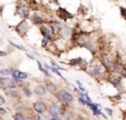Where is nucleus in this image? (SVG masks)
<instances>
[{"label": "nucleus", "instance_id": "f257e3e1", "mask_svg": "<svg viewBox=\"0 0 126 120\" xmlns=\"http://www.w3.org/2000/svg\"><path fill=\"white\" fill-rule=\"evenodd\" d=\"M85 72L87 73L89 77L94 78L97 81H104L106 79L108 72L106 71V69L103 67V65L100 64L98 60H94L88 64L87 68L85 69Z\"/></svg>", "mask_w": 126, "mask_h": 120}, {"label": "nucleus", "instance_id": "f03ea898", "mask_svg": "<svg viewBox=\"0 0 126 120\" xmlns=\"http://www.w3.org/2000/svg\"><path fill=\"white\" fill-rule=\"evenodd\" d=\"M124 78H122L121 76H118L117 73L113 72V73H108L105 79V82L110 83L115 90H116L118 93H122L126 90V85L125 81H124Z\"/></svg>", "mask_w": 126, "mask_h": 120}, {"label": "nucleus", "instance_id": "7ed1b4c3", "mask_svg": "<svg viewBox=\"0 0 126 120\" xmlns=\"http://www.w3.org/2000/svg\"><path fill=\"white\" fill-rule=\"evenodd\" d=\"M98 61L103 65L106 71L108 73L115 72V67H116V59L114 58L110 52H102L98 57Z\"/></svg>", "mask_w": 126, "mask_h": 120}, {"label": "nucleus", "instance_id": "20e7f679", "mask_svg": "<svg viewBox=\"0 0 126 120\" xmlns=\"http://www.w3.org/2000/svg\"><path fill=\"white\" fill-rule=\"evenodd\" d=\"M55 98L59 102V105H62L64 107H70V105L75 100L74 94L69 91L68 88H62V89H59L57 91V93L55 94Z\"/></svg>", "mask_w": 126, "mask_h": 120}, {"label": "nucleus", "instance_id": "39448f33", "mask_svg": "<svg viewBox=\"0 0 126 120\" xmlns=\"http://www.w3.org/2000/svg\"><path fill=\"white\" fill-rule=\"evenodd\" d=\"M15 10H16V14L19 17L21 20H28L29 17H30V7L27 5V2H17L16 7H15Z\"/></svg>", "mask_w": 126, "mask_h": 120}, {"label": "nucleus", "instance_id": "423d86ee", "mask_svg": "<svg viewBox=\"0 0 126 120\" xmlns=\"http://www.w3.org/2000/svg\"><path fill=\"white\" fill-rule=\"evenodd\" d=\"M69 67H73V68H77L79 70H84L87 68L88 64L91 62V60L85 59L84 57H75V58L69 59L68 61H65Z\"/></svg>", "mask_w": 126, "mask_h": 120}, {"label": "nucleus", "instance_id": "0eeeda50", "mask_svg": "<svg viewBox=\"0 0 126 120\" xmlns=\"http://www.w3.org/2000/svg\"><path fill=\"white\" fill-rule=\"evenodd\" d=\"M55 16H56L55 18L57 19V20H59L60 22H62V21L67 22V21H69V20H73V19L75 18V16L71 13V12L69 11L67 8L62 7V6H59V7L56 8Z\"/></svg>", "mask_w": 126, "mask_h": 120}, {"label": "nucleus", "instance_id": "6e6552de", "mask_svg": "<svg viewBox=\"0 0 126 120\" xmlns=\"http://www.w3.org/2000/svg\"><path fill=\"white\" fill-rule=\"evenodd\" d=\"M48 20H49V19L45 18V17H44L43 14H40L39 12H33V13H31L28 19L29 24L35 27H40V26H43V25H47Z\"/></svg>", "mask_w": 126, "mask_h": 120}, {"label": "nucleus", "instance_id": "1a4fd4ad", "mask_svg": "<svg viewBox=\"0 0 126 120\" xmlns=\"http://www.w3.org/2000/svg\"><path fill=\"white\" fill-rule=\"evenodd\" d=\"M30 28H31V26H30L28 20H20V21L15 26V31H16L20 37L24 38L28 35Z\"/></svg>", "mask_w": 126, "mask_h": 120}, {"label": "nucleus", "instance_id": "9d476101", "mask_svg": "<svg viewBox=\"0 0 126 120\" xmlns=\"http://www.w3.org/2000/svg\"><path fill=\"white\" fill-rule=\"evenodd\" d=\"M38 30H39V32H40L41 37L47 39V40H49V41H51V42L56 39L55 33H54V31H52V29L50 28L49 25H43V26L38 27Z\"/></svg>", "mask_w": 126, "mask_h": 120}, {"label": "nucleus", "instance_id": "9b49d317", "mask_svg": "<svg viewBox=\"0 0 126 120\" xmlns=\"http://www.w3.org/2000/svg\"><path fill=\"white\" fill-rule=\"evenodd\" d=\"M73 35H74V27L69 26V25H63L62 30H60L59 35H58V38L70 41Z\"/></svg>", "mask_w": 126, "mask_h": 120}, {"label": "nucleus", "instance_id": "f8f14e48", "mask_svg": "<svg viewBox=\"0 0 126 120\" xmlns=\"http://www.w3.org/2000/svg\"><path fill=\"white\" fill-rule=\"evenodd\" d=\"M31 108H32V111L35 113H39V115H44V113L47 112V108L48 105L46 104L43 100H37V101H33L32 105H31Z\"/></svg>", "mask_w": 126, "mask_h": 120}, {"label": "nucleus", "instance_id": "ddd939ff", "mask_svg": "<svg viewBox=\"0 0 126 120\" xmlns=\"http://www.w3.org/2000/svg\"><path fill=\"white\" fill-rule=\"evenodd\" d=\"M65 107L59 105L58 102H50L48 105V108H47V112L49 116H52V115H60L62 116L63 113V110H64Z\"/></svg>", "mask_w": 126, "mask_h": 120}, {"label": "nucleus", "instance_id": "4468645a", "mask_svg": "<svg viewBox=\"0 0 126 120\" xmlns=\"http://www.w3.org/2000/svg\"><path fill=\"white\" fill-rule=\"evenodd\" d=\"M15 87H17V86L10 77H1V89L3 91H7V90L12 89Z\"/></svg>", "mask_w": 126, "mask_h": 120}, {"label": "nucleus", "instance_id": "2eb2a0df", "mask_svg": "<svg viewBox=\"0 0 126 120\" xmlns=\"http://www.w3.org/2000/svg\"><path fill=\"white\" fill-rule=\"evenodd\" d=\"M45 88H46V91L48 92V93H50L51 96H55L56 93H57V91L59 89H58V86L56 85L54 81H51V80H46L45 81Z\"/></svg>", "mask_w": 126, "mask_h": 120}, {"label": "nucleus", "instance_id": "dca6fc26", "mask_svg": "<svg viewBox=\"0 0 126 120\" xmlns=\"http://www.w3.org/2000/svg\"><path fill=\"white\" fill-rule=\"evenodd\" d=\"M5 92L10 97V98L16 99L17 101H19L20 97H21V94H22L20 88H18V87H15V88H12V89H9V90H7V91H5Z\"/></svg>", "mask_w": 126, "mask_h": 120}, {"label": "nucleus", "instance_id": "f3484780", "mask_svg": "<svg viewBox=\"0 0 126 120\" xmlns=\"http://www.w3.org/2000/svg\"><path fill=\"white\" fill-rule=\"evenodd\" d=\"M32 93H35L36 96L38 97H45L47 91H46V88L44 83H37L35 85V87L32 88Z\"/></svg>", "mask_w": 126, "mask_h": 120}, {"label": "nucleus", "instance_id": "a211bd4d", "mask_svg": "<svg viewBox=\"0 0 126 120\" xmlns=\"http://www.w3.org/2000/svg\"><path fill=\"white\" fill-rule=\"evenodd\" d=\"M12 108H14V110H16V112H22L24 113L25 111L27 110V106L22 101H20V100L15 102V105H14Z\"/></svg>", "mask_w": 126, "mask_h": 120}, {"label": "nucleus", "instance_id": "6ab92c4d", "mask_svg": "<svg viewBox=\"0 0 126 120\" xmlns=\"http://www.w3.org/2000/svg\"><path fill=\"white\" fill-rule=\"evenodd\" d=\"M20 90H21V93L24 94L26 98H31L32 97V90H31V88H29V86H24V87H21L20 88Z\"/></svg>", "mask_w": 126, "mask_h": 120}, {"label": "nucleus", "instance_id": "aec40b11", "mask_svg": "<svg viewBox=\"0 0 126 120\" xmlns=\"http://www.w3.org/2000/svg\"><path fill=\"white\" fill-rule=\"evenodd\" d=\"M36 62H37V66H38V69H39V70H40L41 72H43L44 75L46 76V77H47V78H49V79H50V78H51V72H49V71H48V70H46V69L44 68L43 64H41V62L39 61V60H37V61H36Z\"/></svg>", "mask_w": 126, "mask_h": 120}, {"label": "nucleus", "instance_id": "412c9836", "mask_svg": "<svg viewBox=\"0 0 126 120\" xmlns=\"http://www.w3.org/2000/svg\"><path fill=\"white\" fill-rule=\"evenodd\" d=\"M14 68H1L0 69V77H10Z\"/></svg>", "mask_w": 126, "mask_h": 120}, {"label": "nucleus", "instance_id": "4be33fe9", "mask_svg": "<svg viewBox=\"0 0 126 120\" xmlns=\"http://www.w3.org/2000/svg\"><path fill=\"white\" fill-rule=\"evenodd\" d=\"M25 113L22 112H15L14 115L11 116V119L12 120H25Z\"/></svg>", "mask_w": 126, "mask_h": 120}, {"label": "nucleus", "instance_id": "5701e85b", "mask_svg": "<svg viewBox=\"0 0 126 120\" xmlns=\"http://www.w3.org/2000/svg\"><path fill=\"white\" fill-rule=\"evenodd\" d=\"M75 83H76V85H77V88H78V90H79V91H80V92H85V93H88L87 89H86V88L84 87V85L80 82V81H79L78 79H76V80H75Z\"/></svg>", "mask_w": 126, "mask_h": 120}, {"label": "nucleus", "instance_id": "b1692460", "mask_svg": "<svg viewBox=\"0 0 126 120\" xmlns=\"http://www.w3.org/2000/svg\"><path fill=\"white\" fill-rule=\"evenodd\" d=\"M50 66L55 67V68L58 69L59 71H67V68H65V67H62L60 65H58L56 61H54V60H51V61H50Z\"/></svg>", "mask_w": 126, "mask_h": 120}, {"label": "nucleus", "instance_id": "393cba45", "mask_svg": "<svg viewBox=\"0 0 126 120\" xmlns=\"http://www.w3.org/2000/svg\"><path fill=\"white\" fill-rule=\"evenodd\" d=\"M9 43H10V46H12L14 48H16V49H18V50H20V51H25V52L27 51V49L24 47V46H21V45H17V43H16V42H14V41H9Z\"/></svg>", "mask_w": 126, "mask_h": 120}, {"label": "nucleus", "instance_id": "a878e982", "mask_svg": "<svg viewBox=\"0 0 126 120\" xmlns=\"http://www.w3.org/2000/svg\"><path fill=\"white\" fill-rule=\"evenodd\" d=\"M41 47L43 48H49V46H50V43H51V41H49V40H47V39H45V38H41Z\"/></svg>", "mask_w": 126, "mask_h": 120}, {"label": "nucleus", "instance_id": "bb28decb", "mask_svg": "<svg viewBox=\"0 0 126 120\" xmlns=\"http://www.w3.org/2000/svg\"><path fill=\"white\" fill-rule=\"evenodd\" d=\"M77 101H78L79 106H81V107H87V101H86V100L83 98V97H78V96H77Z\"/></svg>", "mask_w": 126, "mask_h": 120}, {"label": "nucleus", "instance_id": "cd10ccee", "mask_svg": "<svg viewBox=\"0 0 126 120\" xmlns=\"http://www.w3.org/2000/svg\"><path fill=\"white\" fill-rule=\"evenodd\" d=\"M119 13L122 18L126 20V7H119Z\"/></svg>", "mask_w": 126, "mask_h": 120}, {"label": "nucleus", "instance_id": "c85d7f7f", "mask_svg": "<svg viewBox=\"0 0 126 120\" xmlns=\"http://www.w3.org/2000/svg\"><path fill=\"white\" fill-rule=\"evenodd\" d=\"M8 115V111L6 108H3V107H0V118L1 117H5V116Z\"/></svg>", "mask_w": 126, "mask_h": 120}, {"label": "nucleus", "instance_id": "c756f323", "mask_svg": "<svg viewBox=\"0 0 126 120\" xmlns=\"http://www.w3.org/2000/svg\"><path fill=\"white\" fill-rule=\"evenodd\" d=\"M3 105H6V98H5V96L0 92V106L2 107Z\"/></svg>", "mask_w": 126, "mask_h": 120}, {"label": "nucleus", "instance_id": "7c9ffc66", "mask_svg": "<svg viewBox=\"0 0 126 120\" xmlns=\"http://www.w3.org/2000/svg\"><path fill=\"white\" fill-rule=\"evenodd\" d=\"M31 117H32L33 120H41V115H39V113H35L33 112L32 115H30Z\"/></svg>", "mask_w": 126, "mask_h": 120}, {"label": "nucleus", "instance_id": "2f4dec72", "mask_svg": "<svg viewBox=\"0 0 126 120\" xmlns=\"http://www.w3.org/2000/svg\"><path fill=\"white\" fill-rule=\"evenodd\" d=\"M50 118H51V120H63L60 115H52L50 116Z\"/></svg>", "mask_w": 126, "mask_h": 120}, {"label": "nucleus", "instance_id": "473e14b6", "mask_svg": "<svg viewBox=\"0 0 126 120\" xmlns=\"http://www.w3.org/2000/svg\"><path fill=\"white\" fill-rule=\"evenodd\" d=\"M104 110H105V112H106L107 115L110 116V117H112V116H113V110L110 108H105Z\"/></svg>", "mask_w": 126, "mask_h": 120}, {"label": "nucleus", "instance_id": "72a5a7b5", "mask_svg": "<svg viewBox=\"0 0 126 120\" xmlns=\"http://www.w3.org/2000/svg\"><path fill=\"white\" fill-rule=\"evenodd\" d=\"M41 120H51V118H50L49 115L44 113V115H41Z\"/></svg>", "mask_w": 126, "mask_h": 120}, {"label": "nucleus", "instance_id": "f704fd0d", "mask_svg": "<svg viewBox=\"0 0 126 120\" xmlns=\"http://www.w3.org/2000/svg\"><path fill=\"white\" fill-rule=\"evenodd\" d=\"M25 56H26L27 58L31 59V60H35V57H33L32 54H30V53H29V52H25Z\"/></svg>", "mask_w": 126, "mask_h": 120}, {"label": "nucleus", "instance_id": "c9c22d12", "mask_svg": "<svg viewBox=\"0 0 126 120\" xmlns=\"http://www.w3.org/2000/svg\"><path fill=\"white\" fill-rule=\"evenodd\" d=\"M9 54V52L3 51V50H0V57H7Z\"/></svg>", "mask_w": 126, "mask_h": 120}, {"label": "nucleus", "instance_id": "e433bc0d", "mask_svg": "<svg viewBox=\"0 0 126 120\" xmlns=\"http://www.w3.org/2000/svg\"><path fill=\"white\" fill-rule=\"evenodd\" d=\"M74 120H86V119L83 117V116H76V117L74 118Z\"/></svg>", "mask_w": 126, "mask_h": 120}, {"label": "nucleus", "instance_id": "4c0bfd02", "mask_svg": "<svg viewBox=\"0 0 126 120\" xmlns=\"http://www.w3.org/2000/svg\"><path fill=\"white\" fill-rule=\"evenodd\" d=\"M25 120H33V119H32V117H31V116H30V115H29V116H28V115H27V116H26V117H25Z\"/></svg>", "mask_w": 126, "mask_h": 120}, {"label": "nucleus", "instance_id": "58836bf2", "mask_svg": "<svg viewBox=\"0 0 126 120\" xmlns=\"http://www.w3.org/2000/svg\"><path fill=\"white\" fill-rule=\"evenodd\" d=\"M100 117H103V118H104V119H105V120H107V119H108V116H106V115H105V113H104V112H103V113H102V116H100Z\"/></svg>", "mask_w": 126, "mask_h": 120}, {"label": "nucleus", "instance_id": "ea45409f", "mask_svg": "<svg viewBox=\"0 0 126 120\" xmlns=\"http://www.w3.org/2000/svg\"><path fill=\"white\" fill-rule=\"evenodd\" d=\"M0 89H1V78H0Z\"/></svg>", "mask_w": 126, "mask_h": 120}, {"label": "nucleus", "instance_id": "a19ab883", "mask_svg": "<svg viewBox=\"0 0 126 120\" xmlns=\"http://www.w3.org/2000/svg\"><path fill=\"white\" fill-rule=\"evenodd\" d=\"M97 120H102V119H97Z\"/></svg>", "mask_w": 126, "mask_h": 120}, {"label": "nucleus", "instance_id": "79ce46f5", "mask_svg": "<svg viewBox=\"0 0 126 120\" xmlns=\"http://www.w3.org/2000/svg\"><path fill=\"white\" fill-rule=\"evenodd\" d=\"M0 78H1V77H0Z\"/></svg>", "mask_w": 126, "mask_h": 120}, {"label": "nucleus", "instance_id": "37998d69", "mask_svg": "<svg viewBox=\"0 0 126 120\" xmlns=\"http://www.w3.org/2000/svg\"><path fill=\"white\" fill-rule=\"evenodd\" d=\"M0 107H1V106H0Z\"/></svg>", "mask_w": 126, "mask_h": 120}]
</instances>
